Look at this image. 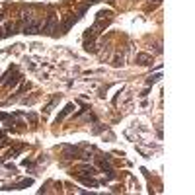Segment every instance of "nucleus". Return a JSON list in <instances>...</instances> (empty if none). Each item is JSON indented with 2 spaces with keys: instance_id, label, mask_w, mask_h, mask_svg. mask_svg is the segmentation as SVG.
<instances>
[{
  "instance_id": "1",
  "label": "nucleus",
  "mask_w": 195,
  "mask_h": 195,
  "mask_svg": "<svg viewBox=\"0 0 195 195\" xmlns=\"http://www.w3.org/2000/svg\"><path fill=\"white\" fill-rule=\"evenodd\" d=\"M39 29H41V20H35V18H25V25H24V33H28V35H35V33H39Z\"/></svg>"
},
{
  "instance_id": "2",
  "label": "nucleus",
  "mask_w": 195,
  "mask_h": 195,
  "mask_svg": "<svg viewBox=\"0 0 195 195\" xmlns=\"http://www.w3.org/2000/svg\"><path fill=\"white\" fill-rule=\"evenodd\" d=\"M31 183H33V180H31V178H28V180H22V182H18V183H12V186H6L4 189H24V187H29Z\"/></svg>"
},
{
  "instance_id": "3",
  "label": "nucleus",
  "mask_w": 195,
  "mask_h": 195,
  "mask_svg": "<svg viewBox=\"0 0 195 195\" xmlns=\"http://www.w3.org/2000/svg\"><path fill=\"white\" fill-rule=\"evenodd\" d=\"M72 107H74V105H72V103H68V105H66V107H65V109H62V111H61L59 115H57V119H55V121H57V123H59V121H61V119H65V117H66V115H68V113H70V111H72Z\"/></svg>"
},
{
  "instance_id": "4",
  "label": "nucleus",
  "mask_w": 195,
  "mask_h": 195,
  "mask_svg": "<svg viewBox=\"0 0 195 195\" xmlns=\"http://www.w3.org/2000/svg\"><path fill=\"white\" fill-rule=\"evenodd\" d=\"M55 14H49V18H47V24H45V31H47V33H51V29H53V25H55Z\"/></svg>"
},
{
  "instance_id": "5",
  "label": "nucleus",
  "mask_w": 195,
  "mask_h": 195,
  "mask_svg": "<svg viewBox=\"0 0 195 195\" xmlns=\"http://www.w3.org/2000/svg\"><path fill=\"white\" fill-rule=\"evenodd\" d=\"M137 61H139L141 65H148L150 57H148V55H144V53H141V55H137Z\"/></svg>"
},
{
  "instance_id": "6",
  "label": "nucleus",
  "mask_w": 195,
  "mask_h": 195,
  "mask_svg": "<svg viewBox=\"0 0 195 195\" xmlns=\"http://www.w3.org/2000/svg\"><path fill=\"white\" fill-rule=\"evenodd\" d=\"M20 80H22V76H20V74H16V76L12 78V80H8V82H6V86H16V84H18Z\"/></svg>"
},
{
  "instance_id": "7",
  "label": "nucleus",
  "mask_w": 195,
  "mask_h": 195,
  "mask_svg": "<svg viewBox=\"0 0 195 195\" xmlns=\"http://www.w3.org/2000/svg\"><path fill=\"white\" fill-rule=\"evenodd\" d=\"M82 174H88V176L92 174V176H94V174H96V170H94L92 166H82Z\"/></svg>"
},
{
  "instance_id": "8",
  "label": "nucleus",
  "mask_w": 195,
  "mask_h": 195,
  "mask_svg": "<svg viewBox=\"0 0 195 195\" xmlns=\"http://www.w3.org/2000/svg\"><path fill=\"white\" fill-rule=\"evenodd\" d=\"M160 78H162L160 74H154V76H150L148 80H146V84H148V86H150V84H154V82H158V80H160Z\"/></svg>"
},
{
  "instance_id": "9",
  "label": "nucleus",
  "mask_w": 195,
  "mask_h": 195,
  "mask_svg": "<svg viewBox=\"0 0 195 195\" xmlns=\"http://www.w3.org/2000/svg\"><path fill=\"white\" fill-rule=\"evenodd\" d=\"M20 152H22V148H14V150H10V152H8V158H14L16 154H20Z\"/></svg>"
},
{
  "instance_id": "10",
  "label": "nucleus",
  "mask_w": 195,
  "mask_h": 195,
  "mask_svg": "<svg viewBox=\"0 0 195 195\" xmlns=\"http://www.w3.org/2000/svg\"><path fill=\"white\" fill-rule=\"evenodd\" d=\"M22 164H24L25 168H31V166H33V162H31V160H24V162H22Z\"/></svg>"
}]
</instances>
